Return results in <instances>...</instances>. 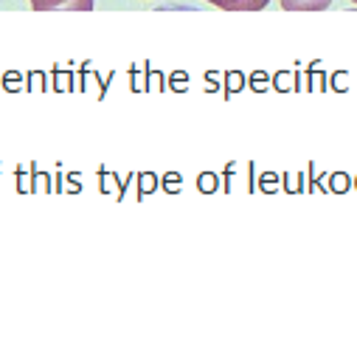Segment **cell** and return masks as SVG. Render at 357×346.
Wrapping results in <instances>:
<instances>
[{"label":"cell","mask_w":357,"mask_h":346,"mask_svg":"<svg viewBox=\"0 0 357 346\" xmlns=\"http://www.w3.org/2000/svg\"><path fill=\"white\" fill-rule=\"evenodd\" d=\"M287 12H324L332 6V0H279Z\"/></svg>","instance_id":"3957f363"},{"label":"cell","mask_w":357,"mask_h":346,"mask_svg":"<svg viewBox=\"0 0 357 346\" xmlns=\"http://www.w3.org/2000/svg\"><path fill=\"white\" fill-rule=\"evenodd\" d=\"M31 9H37V12H59V9L91 12L93 0H31Z\"/></svg>","instance_id":"6da1fadb"},{"label":"cell","mask_w":357,"mask_h":346,"mask_svg":"<svg viewBox=\"0 0 357 346\" xmlns=\"http://www.w3.org/2000/svg\"><path fill=\"white\" fill-rule=\"evenodd\" d=\"M351 3H357V0H351Z\"/></svg>","instance_id":"277c9868"},{"label":"cell","mask_w":357,"mask_h":346,"mask_svg":"<svg viewBox=\"0 0 357 346\" xmlns=\"http://www.w3.org/2000/svg\"><path fill=\"white\" fill-rule=\"evenodd\" d=\"M206 3L225 9V12H261L271 0H206Z\"/></svg>","instance_id":"7a4b0ae2"}]
</instances>
